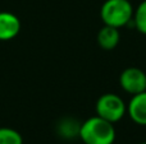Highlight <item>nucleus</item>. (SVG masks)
I'll list each match as a JSON object with an SVG mask.
<instances>
[{"instance_id": "nucleus-6", "label": "nucleus", "mask_w": 146, "mask_h": 144, "mask_svg": "<svg viewBox=\"0 0 146 144\" xmlns=\"http://www.w3.org/2000/svg\"><path fill=\"white\" fill-rule=\"evenodd\" d=\"M128 115L136 124L146 125V91L133 94L127 107Z\"/></svg>"}, {"instance_id": "nucleus-2", "label": "nucleus", "mask_w": 146, "mask_h": 144, "mask_svg": "<svg viewBox=\"0 0 146 144\" xmlns=\"http://www.w3.org/2000/svg\"><path fill=\"white\" fill-rule=\"evenodd\" d=\"M133 8L128 0H106L100 10L104 24L110 27H123L131 20Z\"/></svg>"}, {"instance_id": "nucleus-1", "label": "nucleus", "mask_w": 146, "mask_h": 144, "mask_svg": "<svg viewBox=\"0 0 146 144\" xmlns=\"http://www.w3.org/2000/svg\"><path fill=\"white\" fill-rule=\"evenodd\" d=\"M78 135L85 144H113L115 129L113 122L96 115L81 124Z\"/></svg>"}, {"instance_id": "nucleus-7", "label": "nucleus", "mask_w": 146, "mask_h": 144, "mask_svg": "<svg viewBox=\"0 0 146 144\" xmlns=\"http://www.w3.org/2000/svg\"><path fill=\"white\" fill-rule=\"evenodd\" d=\"M119 32L118 28L104 26L98 35V42L104 50H113L119 42Z\"/></svg>"}, {"instance_id": "nucleus-3", "label": "nucleus", "mask_w": 146, "mask_h": 144, "mask_svg": "<svg viewBox=\"0 0 146 144\" xmlns=\"http://www.w3.org/2000/svg\"><path fill=\"white\" fill-rule=\"evenodd\" d=\"M95 109L98 116L114 124L124 116L127 107L119 96L114 93H105L99 97Z\"/></svg>"}, {"instance_id": "nucleus-4", "label": "nucleus", "mask_w": 146, "mask_h": 144, "mask_svg": "<svg viewBox=\"0 0 146 144\" xmlns=\"http://www.w3.org/2000/svg\"><path fill=\"white\" fill-rule=\"evenodd\" d=\"M121 86L127 93L132 96L146 91V74L139 68H127L122 71Z\"/></svg>"}, {"instance_id": "nucleus-9", "label": "nucleus", "mask_w": 146, "mask_h": 144, "mask_svg": "<svg viewBox=\"0 0 146 144\" xmlns=\"http://www.w3.org/2000/svg\"><path fill=\"white\" fill-rule=\"evenodd\" d=\"M135 26L139 32L146 35V0L140 3L137 10L135 12Z\"/></svg>"}, {"instance_id": "nucleus-8", "label": "nucleus", "mask_w": 146, "mask_h": 144, "mask_svg": "<svg viewBox=\"0 0 146 144\" xmlns=\"http://www.w3.org/2000/svg\"><path fill=\"white\" fill-rule=\"evenodd\" d=\"M0 144H23V139L17 130L0 128Z\"/></svg>"}, {"instance_id": "nucleus-5", "label": "nucleus", "mask_w": 146, "mask_h": 144, "mask_svg": "<svg viewBox=\"0 0 146 144\" xmlns=\"http://www.w3.org/2000/svg\"><path fill=\"white\" fill-rule=\"evenodd\" d=\"M21 31V20L9 12H0V41L14 38Z\"/></svg>"}, {"instance_id": "nucleus-10", "label": "nucleus", "mask_w": 146, "mask_h": 144, "mask_svg": "<svg viewBox=\"0 0 146 144\" xmlns=\"http://www.w3.org/2000/svg\"><path fill=\"white\" fill-rule=\"evenodd\" d=\"M140 144H146V142H144V143H140Z\"/></svg>"}]
</instances>
